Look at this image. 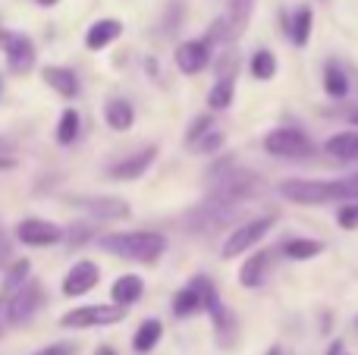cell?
I'll return each mask as SVG.
<instances>
[{
  "instance_id": "obj_31",
  "label": "cell",
  "mask_w": 358,
  "mask_h": 355,
  "mask_svg": "<svg viewBox=\"0 0 358 355\" xmlns=\"http://www.w3.org/2000/svg\"><path fill=\"white\" fill-rule=\"evenodd\" d=\"M220 145H223V132L210 129V132H204V136L198 138L192 148H195L198 154H217V151H220Z\"/></svg>"
},
{
  "instance_id": "obj_13",
  "label": "cell",
  "mask_w": 358,
  "mask_h": 355,
  "mask_svg": "<svg viewBox=\"0 0 358 355\" xmlns=\"http://www.w3.org/2000/svg\"><path fill=\"white\" fill-rule=\"evenodd\" d=\"M173 60H176V69H179V73L195 75V73H201V69L210 63V44L204 41V38H192V41H182V44L176 48Z\"/></svg>"
},
{
  "instance_id": "obj_33",
  "label": "cell",
  "mask_w": 358,
  "mask_h": 355,
  "mask_svg": "<svg viewBox=\"0 0 358 355\" xmlns=\"http://www.w3.org/2000/svg\"><path fill=\"white\" fill-rule=\"evenodd\" d=\"M336 220H340L343 230H358V205H343Z\"/></svg>"
},
{
  "instance_id": "obj_27",
  "label": "cell",
  "mask_w": 358,
  "mask_h": 355,
  "mask_svg": "<svg viewBox=\"0 0 358 355\" xmlns=\"http://www.w3.org/2000/svg\"><path fill=\"white\" fill-rule=\"evenodd\" d=\"M248 69H252V75H255L258 82H271L273 75H277V57H273V50H267V48L255 50V57H252V63H248Z\"/></svg>"
},
{
  "instance_id": "obj_4",
  "label": "cell",
  "mask_w": 358,
  "mask_h": 355,
  "mask_svg": "<svg viewBox=\"0 0 358 355\" xmlns=\"http://www.w3.org/2000/svg\"><path fill=\"white\" fill-rule=\"evenodd\" d=\"M264 151L271 157H280V161H305V157L315 154V142L296 126H280V129L267 132Z\"/></svg>"
},
{
  "instance_id": "obj_14",
  "label": "cell",
  "mask_w": 358,
  "mask_h": 355,
  "mask_svg": "<svg viewBox=\"0 0 358 355\" xmlns=\"http://www.w3.org/2000/svg\"><path fill=\"white\" fill-rule=\"evenodd\" d=\"M41 79H44V85H48L50 92L60 94L63 101H76V98H79V92H82V82H79V75H76V69L60 66V63L44 66L41 69Z\"/></svg>"
},
{
  "instance_id": "obj_12",
  "label": "cell",
  "mask_w": 358,
  "mask_h": 355,
  "mask_svg": "<svg viewBox=\"0 0 358 355\" xmlns=\"http://www.w3.org/2000/svg\"><path fill=\"white\" fill-rule=\"evenodd\" d=\"M155 157H157V145H145V148L126 154L123 161L110 164L107 173H110V180H117V182H136L148 173V167L155 164Z\"/></svg>"
},
{
  "instance_id": "obj_44",
  "label": "cell",
  "mask_w": 358,
  "mask_h": 355,
  "mask_svg": "<svg viewBox=\"0 0 358 355\" xmlns=\"http://www.w3.org/2000/svg\"><path fill=\"white\" fill-rule=\"evenodd\" d=\"M0 98H3V75H0Z\"/></svg>"
},
{
  "instance_id": "obj_26",
  "label": "cell",
  "mask_w": 358,
  "mask_h": 355,
  "mask_svg": "<svg viewBox=\"0 0 358 355\" xmlns=\"http://www.w3.org/2000/svg\"><path fill=\"white\" fill-rule=\"evenodd\" d=\"M283 252H286V258H292V261H311V258H317L324 252V242H321V239L296 236V239H286Z\"/></svg>"
},
{
  "instance_id": "obj_18",
  "label": "cell",
  "mask_w": 358,
  "mask_h": 355,
  "mask_svg": "<svg viewBox=\"0 0 358 355\" xmlns=\"http://www.w3.org/2000/svg\"><path fill=\"white\" fill-rule=\"evenodd\" d=\"M255 0H229L227 13H223V25H227V38H242V31L248 29V19H252Z\"/></svg>"
},
{
  "instance_id": "obj_17",
  "label": "cell",
  "mask_w": 358,
  "mask_h": 355,
  "mask_svg": "<svg viewBox=\"0 0 358 355\" xmlns=\"http://www.w3.org/2000/svg\"><path fill=\"white\" fill-rule=\"evenodd\" d=\"M142 296H145V280L138 274L117 277V280H113V287H110V302H113V305L129 308V305H136Z\"/></svg>"
},
{
  "instance_id": "obj_42",
  "label": "cell",
  "mask_w": 358,
  "mask_h": 355,
  "mask_svg": "<svg viewBox=\"0 0 358 355\" xmlns=\"http://www.w3.org/2000/svg\"><path fill=\"white\" fill-rule=\"evenodd\" d=\"M267 355H283V349H280V346H271V349H267Z\"/></svg>"
},
{
  "instance_id": "obj_40",
  "label": "cell",
  "mask_w": 358,
  "mask_h": 355,
  "mask_svg": "<svg viewBox=\"0 0 358 355\" xmlns=\"http://www.w3.org/2000/svg\"><path fill=\"white\" fill-rule=\"evenodd\" d=\"M327 355H343V340H336V343H330Z\"/></svg>"
},
{
  "instance_id": "obj_32",
  "label": "cell",
  "mask_w": 358,
  "mask_h": 355,
  "mask_svg": "<svg viewBox=\"0 0 358 355\" xmlns=\"http://www.w3.org/2000/svg\"><path fill=\"white\" fill-rule=\"evenodd\" d=\"M236 73H239L236 54H223L220 60H217V79H236Z\"/></svg>"
},
{
  "instance_id": "obj_2",
  "label": "cell",
  "mask_w": 358,
  "mask_h": 355,
  "mask_svg": "<svg viewBox=\"0 0 358 355\" xmlns=\"http://www.w3.org/2000/svg\"><path fill=\"white\" fill-rule=\"evenodd\" d=\"M277 192L283 195L286 201L302 205V208H321V205H330V201L340 198L336 180H283L277 186Z\"/></svg>"
},
{
  "instance_id": "obj_19",
  "label": "cell",
  "mask_w": 358,
  "mask_h": 355,
  "mask_svg": "<svg viewBox=\"0 0 358 355\" xmlns=\"http://www.w3.org/2000/svg\"><path fill=\"white\" fill-rule=\"evenodd\" d=\"M104 123L110 126L113 132H129L132 123H136V107H132L126 98H107Z\"/></svg>"
},
{
  "instance_id": "obj_10",
  "label": "cell",
  "mask_w": 358,
  "mask_h": 355,
  "mask_svg": "<svg viewBox=\"0 0 358 355\" xmlns=\"http://www.w3.org/2000/svg\"><path fill=\"white\" fill-rule=\"evenodd\" d=\"M98 283H101V268L92 261V258H79V261L63 274L60 293L66 296V299H82V296H88Z\"/></svg>"
},
{
  "instance_id": "obj_22",
  "label": "cell",
  "mask_w": 358,
  "mask_h": 355,
  "mask_svg": "<svg viewBox=\"0 0 358 355\" xmlns=\"http://www.w3.org/2000/svg\"><path fill=\"white\" fill-rule=\"evenodd\" d=\"M29 277H31V261H29V258H13V261L3 268L0 293H3V296H13L25 280H29Z\"/></svg>"
},
{
  "instance_id": "obj_35",
  "label": "cell",
  "mask_w": 358,
  "mask_h": 355,
  "mask_svg": "<svg viewBox=\"0 0 358 355\" xmlns=\"http://www.w3.org/2000/svg\"><path fill=\"white\" fill-rule=\"evenodd\" d=\"M63 239H69V242L79 245V242H85V239H92V230H88L85 224H76V226H69L66 236H63Z\"/></svg>"
},
{
  "instance_id": "obj_46",
  "label": "cell",
  "mask_w": 358,
  "mask_h": 355,
  "mask_svg": "<svg viewBox=\"0 0 358 355\" xmlns=\"http://www.w3.org/2000/svg\"><path fill=\"white\" fill-rule=\"evenodd\" d=\"M355 327H358V318H355Z\"/></svg>"
},
{
  "instance_id": "obj_21",
  "label": "cell",
  "mask_w": 358,
  "mask_h": 355,
  "mask_svg": "<svg viewBox=\"0 0 358 355\" xmlns=\"http://www.w3.org/2000/svg\"><path fill=\"white\" fill-rule=\"evenodd\" d=\"M161 337H164V324H161V321H157V318H145L142 324H138V331L132 333V349H136L138 355H148L157 343H161Z\"/></svg>"
},
{
  "instance_id": "obj_15",
  "label": "cell",
  "mask_w": 358,
  "mask_h": 355,
  "mask_svg": "<svg viewBox=\"0 0 358 355\" xmlns=\"http://www.w3.org/2000/svg\"><path fill=\"white\" fill-rule=\"evenodd\" d=\"M123 35V22L120 19H94L92 25L85 29V48L88 50H104V48H110L117 38Z\"/></svg>"
},
{
  "instance_id": "obj_3",
  "label": "cell",
  "mask_w": 358,
  "mask_h": 355,
  "mask_svg": "<svg viewBox=\"0 0 358 355\" xmlns=\"http://www.w3.org/2000/svg\"><path fill=\"white\" fill-rule=\"evenodd\" d=\"M220 305V296H217V287L208 280V277H192L189 287H182L173 296V314L176 318H192L198 312H214Z\"/></svg>"
},
{
  "instance_id": "obj_34",
  "label": "cell",
  "mask_w": 358,
  "mask_h": 355,
  "mask_svg": "<svg viewBox=\"0 0 358 355\" xmlns=\"http://www.w3.org/2000/svg\"><path fill=\"white\" fill-rule=\"evenodd\" d=\"M336 189H340V198H358V173L336 180Z\"/></svg>"
},
{
  "instance_id": "obj_30",
  "label": "cell",
  "mask_w": 358,
  "mask_h": 355,
  "mask_svg": "<svg viewBox=\"0 0 358 355\" xmlns=\"http://www.w3.org/2000/svg\"><path fill=\"white\" fill-rule=\"evenodd\" d=\"M214 129V117L210 113H201V117H195L189 123V129H185V145H195L198 138L204 136V132H210Z\"/></svg>"
},
{
  "instance_id": "obj_6",
  "label": "cell",
  "mask_w": 358,
  "mask_h": 355,
  "mask_svg": "<svg viewBox=\"0 0 358 355\" xmlns=\"http://www.w3.org/2000/svg\"><path fill=\"white\" fill-rule=\"evenodd\" d=\"M273 224H277V214H261V217H255V220L236 224L233 233L227 236V242H223V255H220V258L233 261L236 255H242V252L255 249V245H258L261 239H264L267 233L273 230Z\"/></svg>"
},
{
  "instance_id": "obj_7",
  "label": "cell",
  "mask_w": 358,
  "mask_h": 355,
  "mask_svg": "<svg viewBox=\"0 0 358 355\" xmlns=\"http://www.w3.org/2000/svg\"><path fill=\"white\" fill-rule=\"evenodd\" d=\"M126 318V308L123 305H79L73 312H66L60 318V327L66 331H94V327H110V324H120Z\"/></svg>"
},
{
  "instance_id": "obj_1",
  "label": "cell",
  "mask_w": 358,
  "mask_h": 355,
  "mask_svg": "<svg viewBox=\"0 0 358 355\" xmlns=\"http://www.w3.org/2000/svg\"><path fill=\"white\" fill-rule=\"evenodd\" d=\"M98 245L110 255L123 258V261L138 264H157L161 255L167 252V236L157 230H129V233H107L98 236Z\"/></svg>"
},
{
  "instance_id": "obj_38",
  "label": "cell",
  "mask_w": 358,
  "mask_h": 355,
  "mask_svg": "<svg viewBox=\"0 0 358 355\" xmlns=\"http://www.w3.org/2000/svg\"><path fill=\"white\" fill-rule=\"evenodd\" d=\"M13 167H16V157L0 154V170H13Z\"/></svg>"
},
{
  "instance_id": "obj_11",
  "label": "cell",
  "mask_w": 358,
  "mask_h": 355,
  "mask_svg": "<svg viewBox=\"0 0 358 355\" xmlns=\"http://www.w3.org/2000/svg\"><path fill=\"white\" fill-rule=\"evenodd\" d=\"M76 208H82L85 214H92L94 220H126L132 214L129 201L113 198V195H76L73 198Z\"/></svg>"
},
{
  "instance_id": "obj_45",
  "label": "cell",
  "mask_w": 358,
  "mask_h": 355,
  "mask_svg": "<svg viewBox=\"0 0 358 355\" xmlns=\"http://www.w3.org/2000/svg\"><path fill=\"white\" fill-rule=\"evenodd\" d=\"M3 255H6V249H3V245H0V261H3Z\"/></svg>"
},
{
  "instance_id": "obj_39",
  "label": "cell",
  "mask_w": 358,
  "mask_h": 355,
  "mask_svg": "<svg viewBox=\"0 0 358 355\" xmlns=\"http://www.w3.org/2000/svg\"><path fill=\"white\" fill-rule=\"evenodd\" d=\"M31 3H35V6H41V10H54V6L60 3V0H31Z\"/></svg>"
},
{
  "instance_id": "obj_37",
  "label": "cell",
  "mask_w": 358,
  "mask_h": 355,
  "mask_svg": "<svg viewBox=\"0 0 358 355\" xmlns=\"http://www.w3.org/2000/svg\"><path fill=\"white\" fill-rule=\"evenodd\" d=\"M73 352H76L73 343H54V346H48V349H38L35 355H73Z\"/></svg>"
},
{
  "instance_id": "obj_25",
  "label": "cell",
  "mask_w": 358,
  "mask_h": 355,
  "mask_svg": "<svg viewBox=\"0 0 358 355\" xmlns=\"http://www.w3.org/2000/svg\"><path fill=\"white\" fill-rule=\"evenodd\" d=\"M311 25H315V10H311V6L296 10V16H292L289 25H286V31H289V38H292L296 48H305V44L311 41Z\"/></svg>"
},
{
  "instance_id": "obj_8",
  "label": "cell",
  "mask_w": 358,
  "mask_h": 355,
  "mask_svg": "<svg viewBox=\"0 0 358 355\" xmlns=\"http://www.w3.org/2000/svg\"><path fill=\"white\" fill-rule=\"evenodd\" d=\"M44 305H48V293H44L41 280L29 277V280L10 296V327L31 324V318H35Z\"/></svg>"
},
{
  "instance_id": "obj_36",
  "label": "cell",
  "mask_w": 358,
  "mask_h": 355,
  "mask_svg": "<svg viewBox=\"0 0 358 355\" xmlns=\"http://www.w3.org/2000/svg\"><path fill=\"white\" fill-rule=\"evenodd\" d=\"M6 327H10V296L0 293V337L6 333Z\"/></svg>"
},
{
  "instance_id": "obj_9",
  "label": "cell",
  "mask_w": 358,
  "mask_h": 355,
  "mask_svg": "<svg viewBox=\"0 0 358 355\" xmlns=\"http://www.w3.org/2000/svg\"><path fill=\"white\" fill-rule=\"evenodd\" d=\"M63 236H66V230L48 217H22L16 224V239L29 249H48V245L63 242Z\"/></svg>"
},
{
  "instance_id": "obj_43",
  "label": "cell",
  "mask_w": 358,
  "mask_h": 355,
  "mask_svg": "<svg viewBox=\"0 0 358 355\" xmlns=\"http://www.w3.org/2000/svg\"><path fill=\"white\" fill-rule=\"evenodd\" d=\"M349 123H352V126H358V110H352V113H349Z\"/></svg>"
},
{
  "instance_id": "obj_28",
  "label": "cell",
  "mask_w": 358,
  "mask_h": 355,
  "mask_svg": "<svg viewBox=\"0 0 358 355\" xmlns=\"http://www.w3.org/2000/svg\"><path fill=\"white\" fill-rule=\"evenodd\" d=\"M324 92H327L330 98H346V94H349L346 73H343V66H336L334 60L324 66Z\"/></svg>"
},
{
  "instance_id": "obj_5",
  "label": "cell",
  "mask_w": 358,
  "mask_h": 355,
  "mask_svg": "<svg viewBox=\"0 0 358 355\" xmlns=\"http://www.w3.org/2000/svg\"><path fill=\"white\" fill-rule=\"evenodd\" d=\"M0 50H3V60H6V73L13 75H29L38 63V48L25 31L0 29Z\"/></svg>"
},
{
  "instance_id": "obj_29",
  "label": "cell",
  "mask_w": 358,
  "mask_h": 355,
  "mask_svg": "<svg viewBox=\"0 0 358 355\" xmlns=\"http://www.w3.org/2000/svg\"><path fill=\"white\" fill-rule=\"evenodd\" d=\"M233 92H236V82L233 79H217V85L208 92L210 110H227V107L233 104Z\"/></svg>"
},
{
  "instance_id": "obj_41",
  "label": "cell",
  "mask_w": 358,
  "mask_h": 355,
  "mask_svg": "<svg viewBox=\"0 0 358 355\" xmlns=\"http://www.w3.org/2000/svg\"><path fill=\"white\" fill-rule=\"evenodd\" d=\"M94 355H117V352H113V346H98Z\"/></svg>"
},
{
  "instance_id": "obj_16",
  "label": "cell",
  "mask_w": 358,
  "mask_h": 355,
  "mask_svg": "<svg viewBox=\"0 0 358 355\" xmlns=\"http://www.w3.org/2000/svg\"><path fill=\"white\" fill-rule=\"evenodd\" d=\"M271 261H273V252H255V255H248L245 264L239 268V283L245 289H258L267 280Z\"/></svg>"
},
{
  "instance_id": "obj_24",
  "label": "cell",
  "mask_w": 358,
  "mask_h": 355,
  "mask_svg": "<svg viewBox=\"0 0 358 355\" xmlns=\"http://www.w3.org/2000/svg\"><path fill=\"white\" fill-rule=\"evenodd\" d=\"M82 132V117L76 107H63L60 119H57V129H54V138L57 145H73Z\"/></svg>"
},
{
  "instance_id": "obj_20",
  "label": "cell",
  "mask_w": 358,
  "mask_h": 355,
  "mask_svg": "<svg viewBox=\"0 0 358 355\" xmlns=\"http://www.w3.org/2000/svg\"><path fill=\"white\" fill-rule=\"evenodd\" d=\"M324 151L336 161H358V129H346V132H336L324 142Z\"/></svg>"
},
{
  "instance_id": "obj_23",
  "label": "cell",
  "mask_w": 358,
  "mask_h": 355,
  "mask_svg": "<svg viewBox=\"0 0 358 355\" xmlns=\"http://www.w3.org/2000/svg\"><path fill=\"white\" fill-rule=\"evenodd\" d=\"M210 321H214V337H217V343H220L223 349H229V346L236 343V318H233V312H229V308L220 302V305L210 312Z\"/></svg>"
}]
</instances>
